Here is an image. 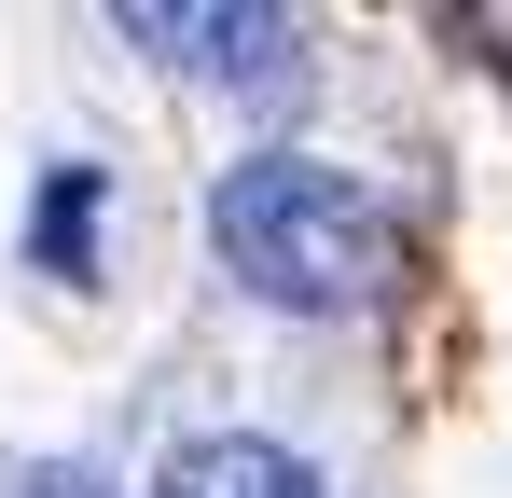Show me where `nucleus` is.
Listing matches in <instances>:
<instances>
[{"mask_svg": "<svg viewBox=\"0 0 512 498\" xmlns=\"http://www.w3.org/2000/svg\"><path fill=\"white\" fill-rule=\"evenodd\" d=\"M208 236H222V263L250 277L263 305H305V319H346V305L388 291V208H374L346 166H319V153L222 166Z\"/></svg>", "mask_w": 512, "mask_h": 498, "instance_id": "obj_1", "label": "nucleus"}, {"mask_svg": "<svg viewBox=\"0 0 512 498\" xmlns=\"http://www.w3.org/2000/svg\"><path fill=\"white\" fill-rule=\"evenodd\" d=\"M125 42L194 56V70H263V56H291V28H277V14H167V0H139V14H125Z\"/></svg>", "mask_w": 512, "mask_h": 498, "instance_id": "obj_2", "label": "nucleus"}, {"mask_svg": "<svg viewBox=\"0 0 512 498\" xmlns=\"http://www.w3.org/2000/svg\"><path fill=\"white\" fill-rule=\"evenodd\" d=\"M167 498H333V485H319L305 457H277V443H180Z\"/></svg>", "mask_w": 512, "mask_h": 498, "instance_id": "obj_3", "label": "nucleus"}, {"mask_svg": "<svg viewBox=\"0 0 512 498\" xmlns=\"http://www.w3.org/2000/svg\"><path fill=\"white\" fill-rule=\"evenodd\" d=\"M84 222H97V166H70V180L42 194V249H56L70 277H84Z\"/></svg>", "mask_w": 512, "mask_h": 498, "instance_id": "obj_4", "label": "nucleus"}, {"mask_svg": "<svg viewBox=\"0 0 512 498\" xmlns=\"http://www.w3.org/2000/svg\"><path fill=\"white\" fill-rule=\"evenodd\" d=\"M28 498H97V485H28Z\"/></svg>", "mask_w": 512, "mask_h": 498, "instance_id": "obj_5", "label": "nucleus"}]
</instances>
